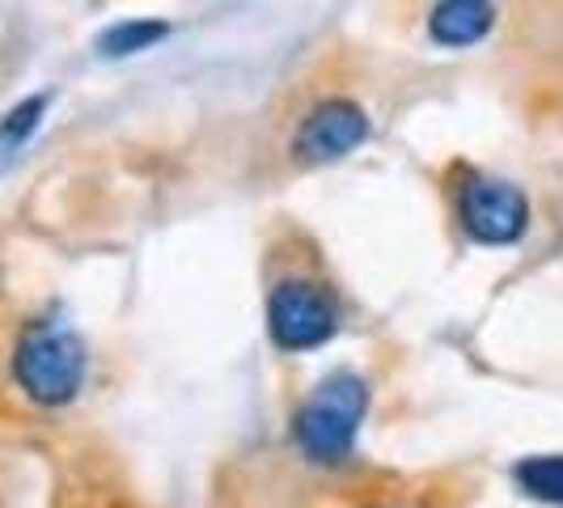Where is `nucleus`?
Returning a JSON list of instances; mask_svg holds the SVG:
<instances>
[{
    "instance_id": "7",
    "label": "nucleus",
    "mask_w": 563,
    "mask_h": 508,
    "mask_svg": "<svg viewBox=\"0 0 563 508\" xmlns=\"http://www.w3.org/2000/svg\"><path fill=\"white\" fill-rule=\"evenodd\" d=\"M517 483L538 500H560L563 505V457H530V462H521Z\"/></svg>"
},
{
    "instance_id": "8",
    "label": "nucleus",
    "mask_w": 563,
    "mask_h": 508,
    "mask_svg": "<svg viewBox=\"0 0 563 508\" xmlns=\"http://www.w3.org/2000/svg\"><path fill=\"white\" fill-rule=\"evenodd\" d=\"M162 34H166L162 22H123V26L102 34V52L107 56H128V52H141L148 43H157Z\"/></svg>"
},
{
    "instance_id": "1",
    "label": "nucleus",
    "mask_w": 563,
    "mask_h": 508,
    "mask_svg": "<svg viewBox=\"0 0 563 508\" xmlns=\"http://www.w3.org/2000/svg\"><path fill=\"white\" fill-rule=\"evenodd\" d=\"M13 373H18L22 390L34 402H47V407L68 402V398L81 390V377H85L81 339L73 335L64 322H56V318H38L18 339Z\"/></svg>"
},
{
    "instance_id": "4",
    "label": "nucleus",
    "mask_w": 563,
    "mask_h": 508,
    "mask_svg": "<svg viewBox=\"0 0 563 508\" xmlns=\"http://www.w3.org/2000/svg\"><path fill=\"white\" fill-rule=\"evenodd\" d=\"M530 221L526 196L496 178H471L462 187V225L483 246H508Z\"/></svg>"
},
{
    "instance_id": "3",
    "label": "nucleus",
    "mask_w": 563,
    "mask_h": 508,
    "mask_svg": "<svg viewBox=\"0 0 563 508\" xmlns=\"http://www.w3.org/2000/svg\"><path fill=\"white\" fill-rule=\"evenodd\" d=\"M267 327L272 339L288 352H306L335 335V301L322 284L284 280L267 297Z\"/></svg>"
},
{
    "instance_id": "5",
    "label": "nucleus",
    "mask_w": 563,
    "mask_h": 508,
    "mask_svg": "<svg viewBox=\"0 0 563 508\" xmlns=\"http://www.w3.org/2000/svg\"><path fill=\"white\" fill-rule=\"evenodd\" d=\"M368 136V119L352 102H322L318 111L306 114L301 132H297V153L306 162H335L343 153H352Z\"/></svg>"
},
{
    "instance_id": "9",
    "label": "nucleus",
    "mask_w": 563,
    "mask_h": 508,
    "mask_svg": "<svg viewBox=\"0 0 563 508\" xmlns=\"http://www.w3.org/2000/svg\"><path fill=\"white\" fill-rule=\"evenodd\" d=\"M38 114H43V98H30V102H22L18 111L0 123V144H18L22 136H30V128L38 123Z\"/></svg>"
},
{
    "instance_id": "6",
    "label": "nucleus",
    "mask_w": 563,
    "mask_h": 508,
    "mask_svg": "<svg viewBox=\"0 0 563 508\" xmlns=\"http://www.w3.org/2000/svg\"><path fill=\"white\" fill-rule=\"evenodd\" d=\"M492 18H496V9L483 0H445L428 13V30L445 47H471L492 30Z\"/></svg>"
},
{
    "instance_id": "2",
    "label": "nucleus",
    "mask_w": 563,
    "mask_h": 508,
    "mask_svg": "<svg viewBox=\"0 0 563 508\" xmlns=\"http://www.w3.org/2000/svg\"><path fill=\"white\" fill-rule=\"evenodd\" d=\"M365 407V382L352 373H339L297 411V445L310 453L313 462H339L356 441Z\"/></svg>"
}]
</instances>
